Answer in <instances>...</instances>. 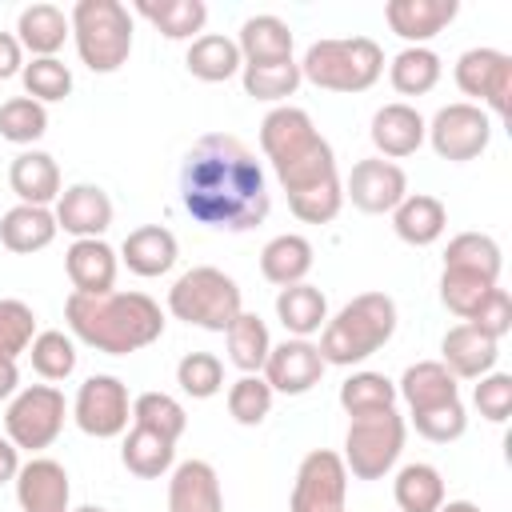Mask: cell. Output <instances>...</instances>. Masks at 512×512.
<instances>
[{"label":"cell","instance_id":"cell-1","mask_svg":"<svg viewBox=\"0 0 512 512\" xmlns=\"http://www.w3.org/2000/svg\"><path fill=\"white\" fill-rule=\"evenodd\" d=\"M184 212L216 232H248L268 220L272 192L256 152L232 132L200 136L180 164Z\"/></svg>","mask_w":512,"mask_h":512},{"label":"cell","instance_id":"cell-2","mask_svg":"<svg viewBox=\"0 0 512 512\" xmlns=\"http://www.w3.org/2000/svg\"><path fill=\"white\" fill-rule=\"evenodd\" d=\"M260 148L288 192V208L304 224H328L344 208V184L332 144L316 132L312 116L296 104H276L260 120Z\"/></svg>","mask_w":512,"mask_h":512},{"label":"cell","instance_id":"cell-3","mask_svg":"<svg viewBox=\"0 0 512 512\" xmlns=\"http://www.w3.org/2000/svg\"><path fill=\"white\" fill-rule=\"evenodd\" d=\"M64 320L80 344L104 356H128L164 336V312L144 292H116V288L100 296L72 292L64 300Z\"/></svg>","mask_w":512,"mask_h":512},{"label":"cell","instance_id":"cell-4","mask_svg":"<svg viewBox=\"0 0 512 512\" xmlns=\"http://www.w3.org/2000/svg\"><path fill=\"white\" fill-rule=\"evenodd\" d=\"M396 332V300L388 292H360L352 296L320 332V356L324 364L352 368L380 352Z\"/></svg>","mask_w":512,"mask_h":512},{"label":"cell","instance_id":"cell-5","mask_svg":"<svg viewBox=\"0 0 512 512\" xmlns=\"http://www.w3.org/2000/svg\"><path fill=\"white\" fill-rule=\"evenodd\" d=\"M384 72V52L372 36H340L308 44L300 76L324 92H368Z\"/></svg>","mask_w":512,"mask_h":512},{"label":"cell","instance_id":"cell-6","mask_svg":"<svg viewBox=\"0 0 512 512\" xmlns=\"http://www.w3.org/2000/svg\"><path fill=\"white\" fill-rule=\"evenodd\" d=\"M72 40L84 68L108 76L120 72L132 56V12L120 0H76L72 4Z\"/></svg>","mask_w":512,"mask_h":512},{"label":"cell","instance_id":"cell-7","mask_svg":"<svg viewBox=\"0 0 512 512\" xmlns=\"http://www.w3.org/2000/svg\"><path fill=\"white\" fill-rule=\"evenodd\" d=\"M168 312L192 328H204V332H228V324L244 312V300H240V284L212 268V264H200V268H188L172 288H168Z\"/></svg>","mask_w":512,"mask_h":512},{"label":"cell","instance_id":"cell-8","mask_svg":"<svg viewBox=\"0 0 512 512\" xmlns=\"http://www.w3.org/2000/svg\"><path fill=\"white\" fill-rule=\"evenodd\" d=\"M404 416L396 408L372 412V416H352L344 432V468L356 480H384L400 452H404Z\"/></svg>","mask_w":512,"mask_h":512},{"label":"cell","instance_id":"cell-9","mask_svg":"<svg viewBox=\"0 0 512 512\" xmlns=\"http://www.w3.org/2000/svg\"><path fill=\"white\" fill-rule=\"evenodd\" d=\"M64 416H68V404H64V392L56 384H28L8 400L4 436L20 452H44L60 436Z\"/></svg>","mask_w":512,"mask_h":512},{"label":"cell","instance_id":"cell-10","mask_svg":"<svg viewBox=\"0 0 512 512\" xmlns=\"http://www.w3.org/2000/svg\"><path fill=\"white\" fill-rule=\"evenodd\" d=\"M424 140L432 144V152L440 160H452V164H464V160H476L488 140H492V120L480 104H468V100H456V104H444L432 120H428V132Z\"/></svg>","mask_w":512,"mask_h":512},{"label":"cell","instance_id":"cell-11","mask_svg":"<svg viewBox=\"0 0 512 512\" xmlns=\"http://www.w3.org/2000/svg\"><path fill=\"white\" fill-rule=\"evenodd\" d=\"M344 500H348L344 460L328 448H312L296 468L288 512H344Z\"/></svg>","mask_w":512,"mask_h":512},{"label":"cell","instance_id":"cell-12","mask_svg":"<svg viewBox=\"0 0 512 512\" xmlns=\"http://www.w3.org/2000/svg\"><path fill=\"white\" fill-rule=\"evenodd\" d=\"M128 416H132V400L116 376H88L80 384L76 404H72V420L84 436L112 440L128 428Z\"/></svg>","mask_w":512,"mask_h":512},{"label":"cell","instance_id":"cell-13","mask_svg":"<svg viewBox=\"0 0 512 512\" xmlns=\"http://www.w3.org/2000/svg\"><path fill=\"white\" fill-rule=\"evenodd\" d=\"M452 76H456L464 96L488 104L500 120L508 116V96H512V56L508 52H500V48H468V52H460Z\"/></svg>","mask_w":512,"mask_h":512},{"label":"cell","instance_id":"cell-14","mask_svg":"<svg viewBox=\"0 0 512 512\" xmlns=\"http://www.w3.org/2000/svg\"><path fill=\"white\" fill-rule=\"evenodd\" d=\"M404 196H408V176H404L400 164H392L384 156L356 160L348 180H344V200H352V208H360L368 216L392 212Z\"/></svg>","mask_w":512,"mask_h":512},{"label":"cell","instance_id":"cell-15","mask_svg":"<svg viewBox=\"0 0 512 512\" xmlns=\"http://www.w3.org/2000/svg\"><path fill=\"white\" fill-rule=\"evenodd\" d=\"M324 356H320V348L312 344V340H284V344H272V352H268V360H264V384L272 388V392H284V396H304V392H312L316 384H320V376H324Z\"/></svg>","mask_w":512,"mask_h":512},{"label":"cell","instance_id":"cell-16","mask_svg":"<svg viewBox=\"0 0 512 512\" xmlns=\"http://www.w3.org/2000/svg\"><path fill=\"white\" fill-rule=\"evenodd\" d=\"M56 228L72 232L76 240H100L112 228V200L100 184H72L56 196Z\"/></svg>","mask_w":512,"mask_h":512},{"label":"cell","instance_id":"cell-17","mask_svg":"<svg viewBox=\"0 0 512 512\" xmlns=\"http://www.w3.org/2000/svg\"><path fill=\"white\" fill-rule=\"evenodd\" d=\"M72 484L64 464L48 460V456H32L28 464H20L16 472V504L20 512H72Z\"/></svg>","mask_w":512,"mask_h":512},{"label":"cell","instance_id":"cell-18","mask_svg":"<svg viewBox=\"0 0 512 512\" xmlns=\"http://www.w3.org/2000/svg\"><path fill=\"white\" fill-rule=\"evenodd\" d=\"M456 12H460L456 0H388L384 4L388 28L400 40H408V48H428V40L444 32L456 20Z\"/></svg>","mask_w":512,"mask_h":512},{"label":"cell","instance_id":"cell-19","mask_svg":"<svg viewBox=\"0 0 512 512\" xmlns=\"http://www.w3.org/2000/svg\"><path fill=\"white\" fill-rule=\"evenodd\" d=\"M496 360H500V344L480 336L472 324H456L440 340V364L456 380H480V376H488L496 368Z\"/></svg>","mask_w":512,"mask_h":512},{"label":"cell","instance_id":"cell-20","mask_svg":"<svg viewBox=\"0 0 512 512\" xmlns=\"http://www.w3.org/2000/svg\"><path fill=\"white\" fill-rule=\"evenodd\" d=\"M168 512H224L220 476L208 460H184L168 480Z\"/></svg>","mask_w":512,"mask_h":512},{"label":"cell","instance_id":"cell-21","mask_svg":"<svg viewBox=\"0 0 512 512\" xmlns=\"http://www.w3.org/2000/svg\"><path fill=\"white\" fill-rule=\"evenodd\" d=\"M64 268H68L72 292L100 296V292H112L120 256H116V248L104 244V240H72L68 252H64Z\"/></svg>","mask_w":512,"mask_h":512},{"label":"cell","instance_id":"cell-22","mask_svg":"<svg viewBox=\"0 0 512 512\" xmlns=\"http://www.w3.org/2000/svg\"><path fill=\"white\" fill-rule=\"evenodd\" d=\"M424 132H428V120L412 108V104H384L376 116H372V144L384 160H400V156H412L420 144H424Z\"/></svg>","mask_w":512,"mask_h":512},{"label":"cell","instance_id":"cell-23","mask_svg":"<svg viewBox=\"0 0 512 512\" xmlns=\"http://www.w3.org/2000/svg\"><path fill=\"white\" fill-rule=\"evenodd\" d=\"M180 248H176V236L164 228V224H144V228H132L120 244V260L128 264V272L152 280V276H164L172 264H176Z\"/></svg>","mask_w":512,"mask_h":512},{"label":"cell","instance_id":"cell-24","mask_svg":"<svg viewBox=\"0 0 512 512\" xmlns=\"http://www.w3.org/2000/svg\"><path fill=\"white\" fill-rule=\"evenodd\" d=\"M392 228H396V236H400L404 244L428 248V244H436V240L444 236V228H448V208H444L436 196H428V192H408V196L392 208Z\"/></svg>","mask_w":512,"mask_h":512},{"label":"cell","instance_id":"cell-25","mask_svg":"<svg viewBox=\"0 0 512 512\" xmlns=\"http://www.w3.org/2000/svg\"><path fill=\"white\" fill-rule=\"evenodd\" d=\"M396 396H404L408 412H428V408L460 400V388H456V376L440 360H420V364L404 368V376L396 384Z\"/></svg>","mask_w":512,"mask_h":512},{"label":"cell","instance_id":"cell-26","mask_svg":"<svg viewBox=\"0 0 512 512\" xmlns=\"http://www.w3.org/2000/svg\"><path fill=\"white\" fill-rule=\"evenodd\" d=\"M8 184L12 192L20 196V204H32V208H48L56 196H60V168L48 152H20L8 168Z\"/></svg>","mask_w":512,"mask_h":512},{"label":"cell","instance_id":"cell-27","mask_svg":"<svg viewBox=\"0 0 512 512\" xmlns=\"http://www.w3.org/2000/svg\"><path fill=\"white\" fill-rule=\"evenodd\" d=\"M68 36H72V24L56 4L40 0V4L20 8V16H16V40L32 56H56Z\"/></svg>","mask_w":512,"mask_h":512},{"label":"cell","instance_id":"cell-28","mask_svg":"<svg viewBox=\"0 0 512 512\" xmlns=\"http://www.w3.org/2000/svg\"><path fill=\"white\" fill-rule=\"evenodd\" d=\"M56 216L48 208H32V204H16L0 216V244L8 252H20V256H32L40 248H48L56 240Z\"/></svg>","mask_w":512,"mask_h":512},{"label":"cell","instance_id":"cell-29","mask_svg":"<svg viewBox=\"0 0 512 512\" xmlns=\"http://www.w3.org/2000/svg\"><path fill=\"white\" fill-rule=\"evenodd\" d=\"M236 48H240V60L244 64H268V60H292V28L264 12V16H248L240 24V36H236Z\"/></svg>","mask_w":512,"mask_h":512},{"label":"cell","instance_id":"cell-30","mask_svg":"<svg viewBox=\"0 0 512 512\" xmlns=\"http://www.w3.org/2000/svg\"><path fill=\"white\" fill-rule=\"evenodd\" d=\"M260 272L268 284L276 288H292V284H304V276L312 272V244L300 236V232H284V236H272L260 252Z\"/></svg>","mask_w":512,"mask_h":512},{"label":"cell","instance_id":"cell-31","mask_svg":"<svg viewBox=\"0 0 512 512\" xmlns=\"http://www.w3.org/2000/svg\"><path fill=\"white\" fill-rule=\"evenodd\" d=\"M132 8L168 40H196V32L208 20L204 0H136Z\"/></svg>","mask_w":512,"mask_h":512},{"label":"cell","instance_id":"cell-32","mask_svg":"<svg viewBox=\"0 0 512 512\" xmlns=\"http://www.w3.org/2000/svg\"><path fill=\"white\" fill-rule=\"evenodd\" d=\"M184 68H188L196 80H204V84H220V80H232V76L244 68V60H240L236 40H228V36H220V32H208V36H196V40L188 44Z\"/></svg>","mask_w":512,"mask_h":512},{"label":"cell","instance_id":"cell-33","mask_svg":"<svg viewBox=\"0 0 512 512\" xmlns=\"http://www.w3.org/2000/svg\"><path fill=\"white\" fill-rule=\"evenodd\" d=\"M276 316H280L284 332H292L296 340H308L312 332H320L328 324V300L312 284H292V288H280Z\"/></svg>","mask_w":512,"mask_h":512},{"label":"cell","instance_id":"cell-34","mask_svg":"<svg viewBox=\"0 0 512 512\" xmlns=\"http://www.w3.org/2000/svg\"><path fill=\"white\" fill-rule=\"evenodd\" d=\"M120 460H124V468H128L132 476H140V480H160L164 472H172L176 444L164 440V436L152 432V428L132 424V432H128L124 444H120Z\"/></svg>","mask_w":512,"mask_h":512},{"label":"cell","instance_id":"cell-35","mask_svg":"<svg viewBox=\"0 0 512 512\" xmlns=\"http://www.w3.org/2000/svg\"><path fill=\"white\" fill-rule=\"evenodd\" d=\"M224 340H228V360H232L244 376H260V368H264V360H268V352H272L268 324H264L256 312H240V316L228 324Z\"/></svg>","mask_w":512,"mask_h":512},{"label":"cell","instance_id":"cell-36","mask_svg":"<svg viewBox=\"0 0 512 512\" xmlns=\"http://www.w3.org/2000/svg\"><path fill=\"white\" fill-rule=\"evenodd\" d=\"M444 268H464V272H476V276L500 284L504 256H500V244L488 232H460L444 248Z\"/></svg>","mask_w":512,"mask_h":512},{"label":"cell","instance_id":"cell-37","mask_svg":"<svg viewBox=\"0 0 512 512\" xmlns=\"http://www.w3.org/2000/svg\"><path fill=\"white\" fill-rule=\"evenodd\" d=\"M400 512H436L444 504V476L432 464H404L392 480Z\"/></svg>","mask_w":512,"mask_h":512},{"label":"cell","instance_id":"cell-38","mask_svg":"<svg viewBox=\"0 0 512 512\" xmlns=\"http://www.w3.org/2000/svg\"><path fill=\"white\" fill-rule=\"evenodd\" d=\"M440 72H444V64H440V56L432 48H404L388 64V80H392V88L400 96H424V92H432L440 84Z\"/></svg>","mask_w":512,"mask_h":512},{"label":"cell","instance_id":"cell-39","mask_svg":"<svg viewBox=\"0 0 512 512\" xmlns=\"http://www.w3.org/2000/svg\"><path fill=\"white\" fill-rule=\"evenodd\" d=\"M240 80H244V92L252 100H268V104H280L288 96H296L300 88V64L296 60H268V64H244L240 68Z\"/></svg>","mask_w":512,"mask_h":512},{"label":"cell","instance_id":"cell-40","mask_svg":"<svg viewBox=\"0 0 512 512\" xmlns=\"http://www.w3.org/2000/svg\"><path fill=\"white\" fill-rule=\"evenodd\" d=\"M396 384L384 376V372H352L344 384H340V408L352 416H372V412H384V408H396Z\"/></svg>","mask_w":512,"mask_h":512},{"label":"cell","instance_id":"cell-41","mask_svg":"<svg viewBox=\"0 0 512 512\" xmlns=\"http://www.w3.org/2000/svg\"><path fill=\"white\" fill-rule=\"evenodd\" d=\"M132 424L152 428V432H160L164 440L176 444V440L184 436V428H188V412H184V404L172 400L168 392H140V396L132 400Z\"/></svg>","mask_w":512,"mask_h":512},{"label":"cell","instance_id":"cell-42","mask_svg":"<svg viewBox=\"0 0 512 512\" xmlns=\"http://www.w3.org/2000/svg\"><path fill=\"white\" fill-rule=\"evenodd\" d=\"M28 356H32L36 376H44V380H68L76 372V344H72V336L56 332V328L36 332V340L28 344Z\"/></svg>","mask_w":512,"mask_h":512},{"label":"cell","instance_id":"cell-43","mask_svg":"<svg viewBox=\"0 0 512 512\" xmlns=\"http://www.w3.org/2000/svg\"><path fill=\"white\" fill-rule=\"evenodd\" d=\"M48 132V108L32 96H12L0 104V136L12 144H36Z\"/></svg>","mask_w":512,"mask_h":512},{"label":"cell","instance_id":"cell-44","mask_svg":"<svg viewBox=\"0 0 512 512\" xmlns=\"http://www.w3.org/2000/svg\"><path fill=\"white\" fill-rule=\"evenodd\" d=\"M20 80H24V92L36 104H52V100H64L72 92V72L56 56H32L20 72Z\"/></svg>","mask_w":512,"mask_h":512},{"label":"cell","instance_id":"cell-45","mask_svg":"<svg viewBox=\"0 0 512 512\" xmlns=\"http://www.w3.org/2000/svg\"><path fill=\"white\" fill-rule=\"evenodd\" d=\"M492 288H496L492 280H484V276H476V272H464V268H444V272H440V304H444L452 316H460V320H468V316L476 312V304H480Z\"/></svg>","mask_w":512,"mask_h":512},{"label":"cell","instance_id":"cell-46","mask_svg":"<svg viewBox=\"0 0 512 512\" xmlns=\"http://www.w3.org/2000/svg\"><path fill=\"white\" fill-rule=\"evenodd\" d=\"M176 384L180 392H188L192 400H208L224 388V364L220 356L212 352H188L180 364H176Z\"/></svg>","mask_w":512,"mask_h":512},{"label":"cell","instance_id":"cell-47","mask_svg":"<svg viewBox=\"0 0 512 512\" xmlns=\"http://www.w3.org/2000/svg\"><path fill=\"white\" fill-rule=\"evenodd\" d=\"M272 412V388L264 384V376H240L228 388V416L244 428L264 424V416Z\"/></svg>","mask_w":512,"mask_h":512},{"label":"cell","instance_id":"cell-48","mask_svg":"<svg viewBox=\"0 0 512 512\" xmlns=\"http://www.w3.org/2000/svg\"><path fill=\"white\" fill-rule=\"evenodd\" d=\"M36 340V312L24 300H0V360H16Z\"/></svg>","mask_w":512,"mask_h":512},{"label":"cell","instance_id":"cell-49","mask_svg":"<svg viewBox=\"0 0 512 512\" xmlns=\"http://www.w3.org/2000/svg\"><path fill=\"white\" fill-rule=\"evenodd\" d=\"M412 428L432 444H452V440L464 436L468 412H464L460 400H452V404H440V408H428V412H412Z\"/></svg>","mask_w":512,"mask_h":512},{"label":"cell","instance_id":"cell-50","mask_svg":"<svg viewBox=\"0 0 512 512\" xmlns=\"http://www.w3.org/2000/svg\"><path fill=\"white\" fill-rule=\"evenodd\" d=\"M472 404L488 424H504L512 412V376L508 372H488L472 388Z\"/></svg>","mask_w":512,"mask_h":512},{"label":"cell","instance_id":"cell-51","mask_svg":"<svg viewBox=\"0 0 512 512\" xmlns=\"http://www.w3.org/2000/svg\"><path fill=\"white\" fill-rule=\"evenodd\" d=\"M464 324H472L480 336H488V340L500 344V336H508V328H512V296L496 284V288L476 304V312H472Z\"/></svg>","mask_w":512,"mask_h":512},{"label":"cell","instance_id":"cell-52","mask_svg":"<svg viewBox=\"0 0 512 512\" xmlns=\"http://www.w3.org/2000/svg\"><path fill=\"white\" fill-rule=\"evenodd\" d=\"M24 72V48L16 32H0V80H12Z\"/></svg>","mask_w":512,"mask_h":512},{"label":"cell","instance_id":"cell-53","mask_svg":"<svg viewBox=\"0 0 512 512\" xmlns=\"http://www.w3.org/2000/svg\"><path fill=\"white\" fill-rule=\"evenodd\" d=\"M16 472H20V448L8 436H0V484L16 480Z\"/></svg>","mask_w":512,"mask_h":512},{"label":"cell","instance_id":"cell-54","mask_svg":"<svg viewBox=\"0 0 512 512\" xmlns=\"http://www.w3.org/2000/svg\"><path fill=\"white\" fill-rule=\"evenodd\" d=\"M20 392V372L16 360H0V400H12Z\"/></svg>","mask_w":512,"mask_h":512},{"label":"cell","instance_id":"cell-55","mask_svg":"<svg viewBox=\"0 0 512 512\" xmlns=\"http://www.w3.org/2000/svg\"><path fill=\"white\" fill-rule=\"evenodd\" d=\"M436 512H484V508L472 504V500H448V504H440Z\"/></svg>","mask_w":512,"mask_h":512},{"label":"cell","instance_id":"cell-56","mask_svg":"<svg viewBox=\"0 0 512 512\" xmlns=\"http://www.w3.org/2000/svg\"><path fill=\"white\" fill-rule=\"evenodd\" d=\"M72 512H108V508H100V504H84V508H72Z\"/></svg>","mask_w":512,"mask_h":512}]
</instances>
